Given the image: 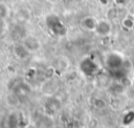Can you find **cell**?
<instances>
[{
    "label": "cell",
    "mask_w": 134,
    "mask_h": 128,
    "mask_svg": "<svg viewBox=\"0 0 134 128\" xmlns=\"http://www.w3.org/2000/svg\"><path fill=\"white\" fill-rule=\"evenodd\" d=\"M45 24L48 30L57 37H64L67 34V28L59 16L54 14L47 15L45 18Z\"/></svg>",
    "instance_id": "obj_1"
},
{
    "label": "cell",
    "mask_w": 134,
    "mask_h": 128,
    "mask_svg": "<svg viewBox=\"0 0 134 128\" xmlns=\"http://www.w3.org/2000/svg\"><path fill=\"white\" fill-rule=\"evenodd\" d=\"M105 63L112 73H120L124 69V58L119 52L111 51L106 55Z\"/></svg>",
    "instance_id": "obj_2"
},
{
    "label": "cell",
    "mask_w": 134,
    "mask_h": 128,
    "mask_svg": "<svg viewBox=\"0 0 134 128\" xmlns=\"http://www.w3.org/2000/svg\"><path fill=\"white\" fill-rule=\"evenodd\" d=\"M80 69L86 76H93L98 70V65L91 58H85L80 64Z\"/></svg>",
    "instance_id": "obj_3"
},
{
    "label": "cell",
    "mask_w": 134,
    "mask_h": 128,
    "mask_svg": "<svg viewBox=\"0 0 134 128\" xmlns=\"http://www.w3.org/2000/svg\"><path fill=\"white\" fill-rule=\"evenodd\" d=\"M112 31V24L109 19H100L97 22L95 33L100 37H107Z\"/></svg>",
    "instance_id": "obj_4"
},
{
    "label": "cell",
    "mask_w": 134,
    "mask_h": 128,
    "mask_svg": "<svg viewBox=\"0 0 134 128\" xmlns=\"http://www.w3.org/2000/svg\"><path fill=\"white\" fill-rule=\"evenodd\" d=\"M22 44L28 49L29 52L38 51L41 48V42H40V40L38 38L34 37V36H26L23 39Z\"/></svg>",
    "instance_id": "obj_5"
},
{
    "label": "cell",
    "mask_w": 134,
    "mask_h": 128,
    "mask_svg": "<svg viewBox=\"0 0 134 128\" xmlns=\"http://www.w3.org/2000/svg\"><path fill=\"white\" fill-rule=\"evenodd\" d=\"M98 20L92 16H86L81 20V26L88 31H95Z\"/></svg>",
    "instance_id": "obj_6"
},
{
    "label": "cell",
    "mask_w": 134,
    "mask_h": 128,
    "mask_svg": "<svg viewBox=\"0 0 134 128\" xmlns=\"http://www.w3.org/2000/svg\"><path fill=\"white\" fill-rule=\"evenodd\" d=\"M14 54L19 58V59H25L29 56V51L28 49L23 45V44H17L14 47Z\"/></svg>",
    "instance_id": "obj_7"
},
{
    "label": "cell",
    "mask_w": 134,
    "mask_h": 128,
    "mask_svg": "<svg viewBox=\"0 0 134 128\" xmlns=\"http://www.w3.org/2000/svg\"><path fill=\"white\" fill-rule=\"evenodd\" d=\"M16 17L20 20V21H28V19L30 18V13L29 10L25 9V8H21L16 13Z\"/></svg>",
    "instance_id": "obj_8"
},
{
    "label": "cell",
    "mask_w": 134,
    "mask_h": 128,
    "mask_svg": "<svg viewBox=\"0 0 134 128\" xmlns=\"http://www.w3.org/2000/svg\"><path fill=\"white\" fill-rule=\"evenodd\" d=\"M8 13H9V9L7 5L3 2H0V22H3L7 18Z\"/></svg>",
    "instance_id": "obj_9"
},
{
    "label": "cell",
    "mask_w": 134,
    "mask_h": 128,
    "mask_svg": "<svg viewBox=\"0 0 134 128\" xmlns=\"http://www.w3.org/2000/svg\"><path fill=\"white\" fill-rule=\"evenodd\" d=\"M121 24H122V26H124L125 28H127V29L133 28V27H134V19H133V17H131V16L125 17V18L122 19V21H121Z\"/></svg>",
    "instance_id": "obj_10"
},
{
    "label": "cell",
    "mask_w": 134,
    "mask_h": 128,
    "mask_svg": "<svg viewBox=\"0 0 134 128\" xmlns=\"http://www.w3.org/2000/svg\"><path fill=\"white\" fill-rule=\"evenodd\" d=\"M114 1H115V3H116L117 5L122 6V5H126V4L128 3L129 0H114Z\"/></svg>",
    "instance_id": "obj_11"
},
{
    "label": "cell",
    "mask_w": 134,
    "mask_h": 128,
    "mask_svg": "<svg viewBox=\"0 0 134 128\" xmlns=\"http://www.w3.org/2000/svg\"><path fill=\"white\" fill-rule=\"evenodd\" d=\"M4 31V26H3V22H0V35Z\"/></svg>",
    "instance_id": "obj_12"
},
{
    "label": "cell",
    "mask_w": 134,
    "mask_h": 128,
    "mask_svg": "<svg viewBox=\"0 0 134 128\" xmlns=\"http://www.w3.org/2000/svg\"><path fill=\"white\" fill-rule=\"evenodd\" d=\"M49 1H51V2H54V1H57V0H49Z\"/></svg>",
    "instance_id": "obj_13"
},
{
    "label": "cell",
    "mask_w": 134,
    "mask_h": 128,
    "mask_svg": "<svg viewBox=\"0 0 134 128\" xmlns=\"http://www.w3.org/2000/svg\"><path fill=\"white\" fill-rule=\"evenodd\" d=\"M133 68H134V59H133Z\"/></svg>",
    "instance_id": "obj_14"
}]
</instances>
